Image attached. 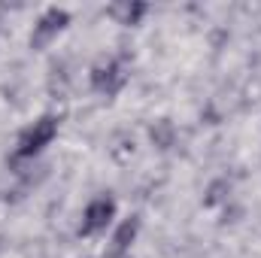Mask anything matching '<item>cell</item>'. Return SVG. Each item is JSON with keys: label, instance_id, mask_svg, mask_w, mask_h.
<instances>
[{"label": "cell", "instance_id": "3", "mask_svg": "<svg viewBox=\"0 0 261 258\" xmlns=\"http://www.w3.org/2000/svg\"><path fill=\"white\" fill-rule=\"evenodd\" d=\"M52 21H64V15H61V12H55V15H52ZM55 28H61V24H49V21H43V31H55Z\"/></svg>", "mask_w": 261, "mask_h": 258}, {"label": "cell", "instance_id": "2", "mask_svg": "<svg viewBox=\"0 0 261 258\" xmlns=\"http://www.w3.org/2000/svg\"><path fill=\"white\" fill-rule=\"evenodd\" d=\"M113 213H116V207H113V200H107V197H100V200H94L88 210H85V219H82V231L85 234H94V231H103L107 225H110V219H113Z\"/></svg>", "mask_w": 261, "mask_h": 258}, {"label": "cell", "instance_id": "1", "mask_svg": "<svg viewBox=\"0 0 261 258\" xmlns=\"http://www.w3.org/2000/svg\"><path fill=\"white\" fill-rule=\"evenodd\" d=\"M55 131H58V122H55V119H40V122H34V128L21 137V143H18V152H15V155H18V158H31V155H37L43 146H49V143H52Z\"/></svg>", "mask_w": 261, "mask_h": 258}]
</instances>
